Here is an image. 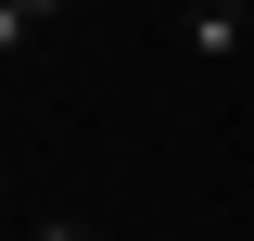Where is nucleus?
Here are the masks:
<instances>
[{
  "label": "nucleus",
  "instance_id": "nucleus-2",
  "mask_svg": "<svg viewBox=\"0 0 254 241\" xmlns=\"http://www.w3.org/2000/svg\"><path fill=\"white\" fill-rule=\"evenodd\" d=\"M64 13H76V0H0V51L26 63V51H38V38H51V26H64Z\"/></svg>",
  "mask_w": 254,
  "mask_h": 241
},
{
  "label": "nucleus",
  "instance_id": "nucleus-1",
  "mask_svg": "<svg viewBox=\"0 0 254 241\" xmlns=\"http://www.w3.org/2000/svg\"><path fill=\"white\" fill-rule=\"evenodd\" d=\"M178 38H190L203 63H254V0H190Z\"/></svg>",
  "mask_w": 254,
  "mask_h": 241
},
{
  "label": "nucleus",
  "instance_id": "nucleus-3",
  "mask_svg": "<svg viewBox=\"0 0 254 241\" xmlns=\"http://www.w3.org/2000/svg\"><path fill=\"white\" fill-rule=\"evenodd\" d=\"M26 241H102V216H38Z\"/></svg>",
  "mask_w": 254,
  "mask_h": 241
}]
</instances>
